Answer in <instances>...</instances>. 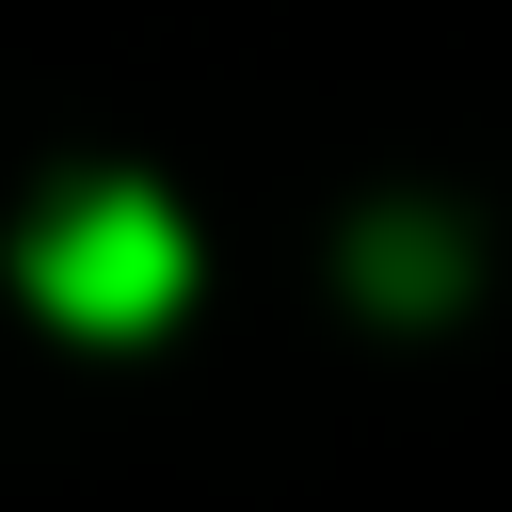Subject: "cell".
Listing matches in <instances>:
<instances>
[{
    "label": "cell",
    "instance_id": "obj_2",
    "mask_svg": "<svg viewBox=\"0 0 512 512\" xmlns=\"http://www.w3.org/2000/svg\"><path fill=\"white\" fill-rule=\"evenodd\" d=\"M464 272H480V240H464L432 192H384V208L352 224V304H368V320H400V336L464 320Z\"/></svg>",
    "mask_w": 512,
    "mask_h": 512
},
{
    "label": "cell",
    "instance_id": "obj_1",
    "mask_svg": "<svg viewBox=\"0 0 512 512\" xmlns=\"http://www.w3.org/2000/svg\"><path fill=\"white\" fill-rule=\"evenodd\" d=\"M16 288H32L48 336L144 352V336L192 320V224H176L160 176H64V192L16 224Z\"/></svg>",
    "mask_w": 512,
    "mask_h": 512
}]
</instances>
